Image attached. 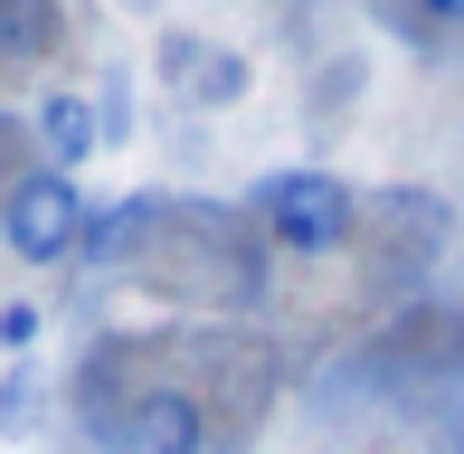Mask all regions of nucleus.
I'll use <instances>...</instances> for the list:
<instances>
[{"mask_svg":"<svg viewBox=\"0 0 464 454\" xmlns=\"http://www.w3.org/2000/svg\"><path fill=\"white\" fill-rule=\"evenodd\" d=\"M180 86H189V105H208V114H218V105H237V95L256 86V67H246L237 48H199V57H189V76H180Z\"/></svg>","mask_w":464,"mask_h":454,"instance_id":"nucleus-7","label":"nucleus"},{"mask_svg":"<svg viewBox=\"0 0 464 454\" xmlns=\"http://www.w3.org/2000/svg\"><path fill=\"white\" fill-rule=\"evenodd\" d=\"M152 218H161L152 199H123V209H104V218H86V246H76V256H86L95 275H114V265H123V246H133V237H142V227H152Z\"/></svg>","mask_w":464,"mask_h":454,"instance_id":"nucleus-6","label":"nucleus"},{"mask_svg":"<svg viewBox=\"0 0 464 454\" xmlns=\"http://www.w3.org/2000/svg\"><path fill=\"white\" fill-rule=\"evenodd\" d=\"M417 19H436V29H464V0H417Z\"/></svg>","mask_w":464,"mask_h":454,"instance_id":"nucleus-11","label":"nucleus"},{"mask_svg":"<svg viewBox=\"0 0 464 454\" xmlns=\"http://www.w3.org/2000/svg\"><path fill=\"white\" fill-rule=\"evenodd\" d=\"M38 426H48V379H38V360H10V379H0V445H29Z\"/></svg>","mask_w":464,"mask_h":454,"instance_id":"nucleus-5","label":"nucleus"},{"mask_svg":"<svg viewBox=\"0 0 464 454\" xmlns=\"http://www.w3.org/2000/svg\"><path fill=\"white\" fill-rule=\"evenodd\" d=\"M95 133H104V152L133 142V76H104L95 86Z\"/></svg>","mask_w":464,"mask_h":454,"instance_id":"nucleus-9","label":"nucleus"},{"mask_svg":"<svg viewBox=\"0 0 464 454\" xmlns=\"http://www.w3.org/2000/svg\"><path fill=\"white\" fill-rule=\"evenodd\" d=\"M86 180H67V171H10L0 180V246H10L19 265H67L76 246H86Z\"/></svg>","mask_w":464,"mask_h":454,"instance_id":"nucleus-2","label":"nucleus"},{"mask_svg":"<svg viewBox=\"0 0 464 454\" xmlns=\"http://www.w3.org/2000/svg\"><path fill=\"white\" fill-rule=\"evenodd\" d=\"M114 445L123 454H208V407L189 398V388H142V398L123 407Z\"/></svg>","mask_w":464,"mask_h":454,"instance_id":"nucleus-3","label":"nucleus"},{"mask_svg":"<svg viewBox=\"0 0 464 454\" xmlns=\"http://www.w3.org/2000/svg\"><path fill=\"white\" fill-rule=\"evenodd\" d=\"M0 48L10 57H48L57 48V10L48 0H0Z\"/></svg>","mask_w":464,"mask_h":454,"instance_id":"nucleus-8","label":"nucleus"},{"mask_svg":"<svg viewBox=\"0 0 464 454\" xmlns=\"http://www.w3.org/2000/svg\"><path fill=\"white\" fill-rule=\"evenodd\" d=\"M38 332H48V313H38V303H0V350H10V360H29Z\"/></svg>","mask_w":464,"mask_h":454,"instance_id":"nucleus-10","label":"nucleus"},{"mask_svg":"<svg viewBox=\"0 0 464 454\" xmlns=\"http://www.w3.org/2000/svg\"><path fill=\"white\" fill-rule=\"evenodd\" d=\"M246 209H256L266 246H285V256H332V246H351V227H361V190H351L342 171L294 161V171H266L256 190H246Z\"/></svg>","mask_w":464,"mask_h":454,"instance_id":"nucleus-1","label":"nucleus"},{"mask_svg":"<svg viewBox=\"0 0 464 454\" xmlns=\"http://www.w3.org/2000/svg\"><path fill=\"white\" fill-rule=\"evenodd\" d=\"M29 142H38V171H86V161L104 152V133H95V95H67V86H57V95H38V105H29Z\"/></svg>","mask_w":464,"mask_h":454,"instance_id":"nucleus-4","label":"nucleus"}]
</instances>
